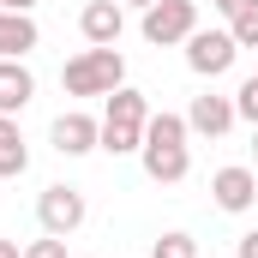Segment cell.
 I'll return each mask as SVG.
<instances>
[{"label": "cell", "instance_id": "ba28073f", "mask_svg": "<svg viewBox=\"0 0 258 258\" xmlns=\"http://www.w3.org/2000/svg\"><path fill=\"white\" fill-rule=\"evenodd\" d=\"M234 120H240L234 114V96H216V90L192 96V108H186V132H198V138H222Z\"/></svg>", "mask_w": 258, "mask_h": 258}, {"label": "cell", "instance_id": "3957f363", "mask_svg": "<svg viewBox=\"0 0 258 258\" xmlns=\"http://www.w3.org/2000/svg\"><path fill=\"white\" fill-rule=\"evenodd\" d=\"M84 216H90V204H84V192L78 186H42V198H36V222H42V234H78L84 228Z\"/></svg>", "mask_w": 258, "mask_h": 258}, {"label": "cell", "instance_id": "6da1fadb", "mask_svg": "<svg viewBox=\"0 0 258 258\" xmlns=\"http://www.w3.org/2000/svg\"><path fill=\"white\" fill-rule=\"evenodd\" d=\"M60 84L66 96H108L126 84V60H120V48H84L60 66Z\"/></svg>", "mask_w": 258, "mask_h": 258}, {"label": "cell", "instance_id": "52a82bcc", "mask_svg": "<svg viewBox=\"0 0 258 258\" xmlns=\"http://www.w3.org/2000/svg\"><path fill=\"white\" fill-rule=\"evenodd\" d=\"M144 174L156 180V186H174V180H186L192 174V150L186 144H156V138H144Z\"/></svg>", "mask_w": 258, "mask_h": 258}, {"label": "cell", "instance_id": "603a6c76", "mask_svg": "<svg viewBox=\"0 0 258 258\" xmlns=\"http://www.w3.org/2000/svg\"><path fill=\"white\" fill-rule=\"evenodd\" d=\"M252 156H258V126H252Z\"/></svg>", "mask_w": 258, "mask_h": 258}, {"label": "cell", "instance_id": "277c9868", "mask_svg": "<svg viewBox=\"0 0 258 258\" xmlns=\"http://www.w3.org/2000/svg\"><path fill=\"white\" fill-rule=\"evenodd\" d=\"M234 54H240L234 30H192L186 36V66H192L198 78H222L234 66Z\"/></svg>", "mask_w": 258, "mask_h": 258}, {"label": "cell", "instance_id": "44dd1931", "mask_svg": "<svg viewBox=\"0 0 258 258\" xmlns=\"http://www.w3.org/2000/svg\"><path fill=\"white\" fill-rule=\"evenodd\" d=\"M0 6H6V12H30L36 0H0Z\"/></svg>", "mask_w": 258, "mask_h": 258}, {"label": "cell", "instance_id": "5b68a950", "mask_svg": "<svg viewBox=\"0 0 258 258\" xmlns=\"http://www.w3.org/2000/svg\"><path fill=\"white\" fill-rule=\"evenodd\" d=\"M210 198H216V210L246 216V210L258 204V174L240 168V162H234V168H216V174H210Z\"/></svg>", "mask_w": 258, "mask_h": 258}, {"label": "cell", "instance_id": "8992f818", "mask_svg": "<svg viewBox=\"0 0 258 258\" xmlns=\"http://www.w3.org/2000/svg\"><path fill=\"white\" fill-rule=\"evenodd\" d=\"M78 30H84L90 48H114L120 30H126V6H120V0H90V6L78 12Z\"/></svg>", "mask_w": 258, "mask_h": 258}, {"label": "cell", "instance_id": "9a60e30c", "mask_svg": "<svg viewBox=\"0 0 258 258\" xmlns=\"http://www.w3.org/2000/svg\"><path fill=\"white\" fill-rule=\"evenodd\" d=\"M150 258H198V240H192V234H180V228H174V234H162V240L150 246Z\"/></svg>", "mask_w": 258, "mask_h": 258}, {"label": "cell", "instance_id": "ffe728a7", "mask_svg": "<svg viewBox=\"0 0 258 258\" xmlns=\"http://www.w3.org/2000/svg\"><path fill=\"white\" fill-rule=\"evenodd\" d=\"M0 258H24V246L18 240H0Z\"/></svg>", "mask_w": 258, "mask_h": 258}, {"label": "cell", "instance_id": "4fadbf2b", "mask_svg": "<svg viewBox=\"0 0 258 258\" xmlns=\"http://www.w3.org/2000/svg\"><path fill=\"white\" fill-rule=\"evenodd\" d=\"M30 168V150H24V132L12 114H0V180H18Z\"/></svg>", "mask_w": 258, "mask_h": 258}, {"label": "cell", "instance_id": "5bb4252c", "mask_svg": "<svg viewBox=\"0 0 258 258\" xmlns=\"http://www.w3.org/2000/svg\"><path fill=\"white\" fill-rule=\"evenodd\" d=\"M144 138H156V144H186V114H150L144 120Z\"/></svg>", "mask_w": 258, "mask_h": 258}, {"label": "cell", "instance_id": "9c48e42d", "mask_svg": "<svg viewBox=\"0 0 258 258\" xmlns=\"http://www.w3.org/2000/svg\"><path fill=\"white\" fill-rule=\"evenodd\" d=\"M48 138H54V150H60V156H90V150H102V120H90V114H78V108H72V114L54 120Z\"/></svg>", "mask_w": 258, "mask_h": 258}, {"label": "cell", "instance_id": "d6986e66", "mask_svg": "<svg viewBox=\"0 0 258 258\" xmlns=\"http://www.w3.org/2000/svg\"><path fill=\"white\" fill-rule=\"evenodd\" d=\"M234 252H240V258H258V228H246V234H240V246H234Z\"/></svg>", "mask_w": 258, "mask_h": 258}, {"label": "cell", "instance_id": "2e32d148", "mask_svg": "<svg viewBox=\"0 0 258 258\" xmlns=\"http://www.w3.org/2000/svg\"><path fill=\"white\" fill-rule=\"evenodd\" d=\"M234 114H240L246 126H258V72L240 84V90H234Z\"/></svg>", "mask_w": 258, "mask_h": 258}, {"label": "cell", "instance_id": "ac0fdd59", "mask_svg": "<svg viewBox=\"0 0 258 258\" xmlns=\"http://www.w3.org/2000/svg\"><path fill=\"white\" fill-rule=\"evenodd\" d=\"M24 258H66V240H60V234H42V240L24 246Z\"/></svg>", "mask_w": 258, "mask_h": 258}, {"label": "cell", "instance_id": "30bf717a", "mask_svg": "<svg viewBox=\"0 0 258 258\" xmlns=\"http://www.w3.org/2000/svg\"><path fill=\"white\" fill-rule=\"evenodd\" d=\"M36 42H42L36 18H30V12H6V6H0V60H24Z\"/></svg>", "mask_w": 258, "mask_h": 258}, {"label": "cell", "instance_id": "8fae6325", "mask_svg": "<svg viewBox=\"0 0 258 258\" xmlns=\"http://www.w3.org/2000/svg\"><path fill=\"white\" fill-rule=\"evenodd\" d=\"M30 96H36V78H30V66H24V60H0V114H18V108H30Z\"/></svg>", "mask_w": 258, "mask_h": 258}, {"label": "cell", "instance_id": "e0dca14e", "mask_svg": "<svg viewBox=\"0 0 258 258\" xmlns=\"http://www.w3.org/2000/svg\"><path fill=\"white\" fill-rule=\"evenodd\" d=\"M228 30H234V42H240V48H252V54H258V12H240V18H228Z\"/></svg>", "mask_w": 258, "mask_h": 258}, {"label": "cell", "instance_id": "7c38bea8", "mask_svg": "<svg viewBox=\"0 0 258 258\" xmlns=\"http://www.w3.org/2000/svg\"><path fill=\"white\" fill-rule=\"evenodd\" d=\"M150 120V102H144V90H132V84H120V90H108V108H102V126H144Z\"/></svg>", "mask_w": 258, "mask_h": 258}, {"label": "cell", "instance_id": "cb8c5ba5", "mask_svg": "<svg viewBox=\"0 0 258 258\" xmlns=\"http://www.w3.org/2000/svg\"><path fill=\"white\" fill-rule=\"evenodd\" d=\"M210 6H216V12H222V6H228V0H210Z\"/></svg>", "mask_w": 258, "mask_h": 258}, {"label": "cell", "instance_id": "7402d4cb", "mask_svg": "<svg viewBox=\"0 0 258 258\" xmlns=\"http://www.w3.org/2000/svg\"><path fill=\"white\" fill-rule=\"evenodd\" d=\"M120 6H138V12H144V6H156V0H120Z\"/></svg>", "mask_w": 258, "mask_h": 258}, {"label": "cell", "instance_id": "7a4b0ae2", "mask_svg": "<svg viewBox=\"0 0 258 258\" xmlns=\"http://www.w3.org/2000/svg\"><path fill=\"white\" fill-rule=\"evenodd\" d=\"M138 30H144L150 48H174V42H186V36L198 30V0H156V6H144Z\"/></svg>", "mask_w": 258, "mask_h": 258}]
</instances>
